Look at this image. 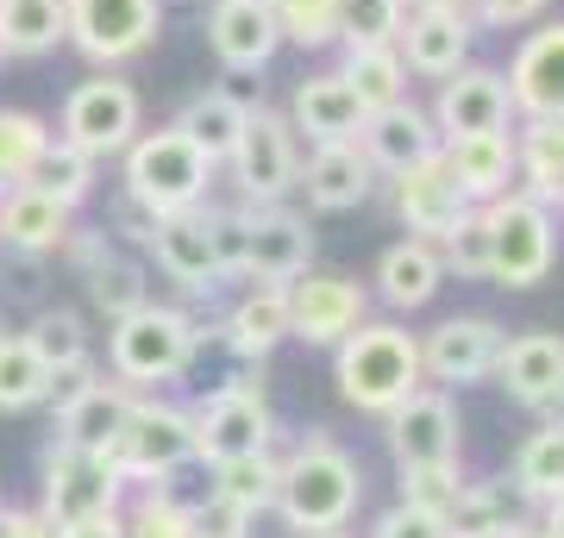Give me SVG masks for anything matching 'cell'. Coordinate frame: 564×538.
<instances>
[{"instance_id":"obj_1","label":"cell","mask_w":564,"mask_h":538,"mask_svg":"<svg viewBox=\"0 0 564 538\" xmlns=\"http://www.w3.org/2000/svg\"><path fill=\"white\" fill-rule=\"evenodd\" d=\"M364 501V476H358V458L345 451L326 426H307L295 451L276 463V507L282 526L295 538H321V532H345L351 514Z\"/></svg>"},{"instance_id":"obj_2","label":"cell","mask_w":564,"mask_h":538,"mask_svg":"<svg viewBox=\"0 0 564 538\" xmlns=\"http://www.w3.org/2000/svg\"><path fill=\"white\" fill-rule=\"evenodd\" d=\"M333 382H339L345 407L383 419L389 407H402L426 382L421 376V339L408 326H395V319H358L333 344Z\"/></svg>"},{"instance_id":"obj_3","label":"cell","mask_w":564,"mask_h":538,"mask_svg":"<svg viewBox=\"0 0 564 538\" xmlns=\"http://www.w3.org/2000/svg\"><path fill=\"white\" fill-rule=\"evenodd\" d=\"M214 176H220V163L207 157L202 144L182 132V125H158V132H139V139H132V144L120 151L126 200H132V207H144L151 220L202 207L207 188H214Z\"/></svg>"},{"instance_id":"obj_4","label":"cell","mask_w":564,"mask_h":538,"mask_svg":"<svg viewBox=\"0 0 564 538\" xmlns=\"http://www.w3.org/2000/svg\"><path fill=\"white\" fill-rule=\"evenodd\" d=\"M195 351H202V339H195V319L182 314V307L144 300L126 319H107V370L132 395L158 388V382H176L195 363Z\"/></svg>"},{"instance_id":"obj_5","label":"cell","mask_w":564,"mask_h":538,"mask_svg":"<svg viewBox=\"0 0 564 538\" xmlns=\"http://www.w3.org/2000/svg\"><path fill=\"white\" fill-rule=\"evenodd\" d=\"M107 463L120 470L126 482H158L182 463H195V426H188V407L176 400H158V395H132L120 432L107 444Z\"/></svg>"},{"instance_id":"obj_6","label":"cell","mask_w":564,"mask_h":538,"mask_svg":"<svg viewBox=\"0 0 564 538\" xmlns=\"http://www.w3.org/2000/svg\"><path fill=\"white\" fill-rule=\"evenodd\" d=\"M489 220V282H502V288H533L545 282L552 270V251H558V226H552V207L533 200L527 188H508L484 207Z\"/></svg>"},{"instance_id":"obj_7","label":"cell","mask_w":564,"mask_h":538,"mask_svg":"<svg viewBox=\"0 0 564 538\" xmlns=\"http://www.w3.org/2000/svg\"><path fill=\"white\" fill-rule=\"evenodd\" d=\"M188 426H195V458L202 463L251 458V451L276 444V414H270V400L251 376H232L214 395H202L188 407Z\"/></svg>"},{"instance_id":"obj_8","label":"cell","mask_w":564,"mask_h":538,"mask_svg":"<svg viewBox=\"0 0 564 538\" xmlns=\"http://www.w3.org/2000/svg\"><path fill=\"white\" fill-rule=\"evenodd\" d=\"M63 132L57 139L63 144H76L82 157H120L126 144L144 132V100H139V88L126 76H88V81H76L69 88V100H63Z\"/></svg>"},{"instance_id":"obj_9","label":"cell","mask_w":564,"mask_h":538,"mask_svg":"<svg viewBox=\"0 0 564 538\" xmlns=\"http://www.w3.org/2000/svg\"><path fill=\"white\" fill-rule=\"evenodd\" d=\"M226 169H232L239 200H251V207L289 200L295 169H302V139H295L289 113H276V107H245V125H239V139H232V151H226Z\"/></svg>"},{"instance_id":"obj_10","label":"cell","mask_w":564,"mask_h":538,"mask_svg":"<svg viewBox=\"0 0 564 538\" xmlns=\"http://www.w3.org/2000/svg\"><path fill=\"white\" fill-rule=\"evenodd\" d=\"M158 0H63V44H76L88 63L120 69L158 44Z\"/></svg>"},{"instance_id":"obj_11","label":"cell","mask_w":564,"mask_h":538,"mask_svg":"<svg viewBox=\"0 0 564 538\" xmlns=\"http://www.w3.org/2000/svg\"><path fill=\"white\" fill-rule=\"evenodd\" d=\"M120 495H126V476L101 451H82V444H51L44 451V501L39 514L51 526H76V519H95V514H120Z\"/></svg>"},{"instance_id":"obj_12","label":"cell","mask_w":564,"mask_h":538,"mask_svg":"<svg viewBox=\"0 0 564 538\" xmlns=\"http://www.w3.org/2000/svg\"><path fill=\"white\" fill-rule=\"evenodd\" d=\"M383 439L395 470H426V463H458L464 451V426H458V400L452 388H433L421 382L402 407L383 414Z\"/></svg>"},{"instance_id":"obj_13","label":"cell","mask_w":564,"mask_h":538,"mask_svg":"<svg viewBox=\"0 0 564 538\" xmlns=\"http://www.w3.org/2000/svg\"><path fill=\"white\" fill-rule=\"evenodd\" d=\"M502 326L484 314H458L440 319L433 332L421 339V376L433 388H470V382L496 376V358H502Z\"/></svg>"},{"instance_id":"obj_14","label":"cell","mask_w":564,"mask_h":538,"mask_svg":"<svg viewBox=\"0 0 564 538\" xmlns=\"http://www.w3.org/2000/svg\"><path fill=\"white\" fill-rule=\"evenodd\" d=\"M282 295H289V339L314 344V351H333V344L370 319V288L351 276H295L282 282Z\"/></svg>"},{"instance_id":"obj_15","label":"cell","mask_w":564,"mask_h":538,"mask_svg":"<svg viewBox=\"0 0 564 538\" xmlns=\"http://www.w3.org/2000/svg\"><path fill=\"white\" fill-rule=\"evenodd\" d=\"M433 132L445 139H470V132H508L514 125V100H508V76L489 63H464L440 81V100L426 107Z\"/></svg>"},{"instance_id":"obj_16","label":"cell","mask_w":564,"mask_h":538,"mask_svg":"<svg viewBox=\"0 0 564 538\" xmlns=\"http://www.w3.org/2000/svg\"><path fill=\"white\" fill-rule=\"evenodd\" d=\"M389 200H395V220H402L408 239H426V244H440L445 232L470 213V200H464L458 176L445 169L440 151L421 157V163H408V169H395V176H389Z\"/></svg>"},{"instance_id":"obj_17","label":"cell","mask_w":564,"mask_h":538,"mask_svg":"<svg viewBox=\"0 0 564 538\" xmlns=\"http://www.w3.org/2000/svg\"><path fill=\"white\" fill-rule=\"evenodd\" d=\"M508 76V100L514 120H564V20H540L514 44Z\"/></svg>"},{"instance_id":"obj_18","label":"cell","mask_w":564,"mask_h":538,"mask_svg":"<svg viewBox=\"0 0 564 538\" xmlns=\"http://www.w3.org/2000/svg\"><path fill=\"white\" fill-rule=\"evenodd\" d=\"M314 263V232L302 213H289L282 200L251 207L245 200V276L251 282H295Z\"/></svg>"},{"instance_id":"obj_19","label":"cell","mask_w":564,"mask_h":538,"mask_svg":"<svg viewBox=\"0 0 564 538\" xmlns=\"http://www.w3.org/2000/svg\"><path fill=\"white\" fill-rule=\"evenodd\" d=\"M470 44H477V25H470L464 7H408L402 32H395L408 76H426V81H445L452 69H464Z\"/></svg>"},{"instance_id":"obj_20","label":"cell","mask_w":564,"mask_h":538,"mask_svg":"<svg viewBox=\"0 0 564 538\" xmlns=\"http://www.w3.org/2000/svg\"><path fill=\"white\" fill-rule=\"evenodd\" d=\"M158 270L176 282L182 295H214L220 288V257H214V232H207V207H188V213H163L151 226V244H144Z\"/></svg>"},{"instance_id":"obj_21","label":"cell","mask_w":564,"mask_h":538,"mask_svg":"<svg viewBox=\"0 0 564 538\" xmlns=\"http://www.w3.org/2000/svg\"><path fill=\"white\" fill-rule=\"evenodd\" d=\"M295 188H307L314 213H351V207H364V200L377 195V163L364 157L358 139L314 144L307 163L295 169Z\"/></svg>"},{"instance_id":"obj_22","label":"cell","mask_w":564,"mask_h":538,"mask_svg":"<svg viewBox=\"0 0 564 538\" xmlns=\"http://www.w3.org/2000/svg\"><path fill=\"white\" fill-rule=\"evenodd\" d=\"M358 144H364V157L377 163V176H395L408 163L433 157V151H440V132H433V113L402 95V100H383V107L364 113Z\"/></svg>"},{"instance_id":"obj_23","label":"cell","mask_w":564,"mask_h":538,"mask_svg":"<svg viewBox=\"0 0 564 538\" xmlns=\"http://www.w3.org/2000/svg\"><path fill=\"white\" fill-rule=\"evenodd\" d=\"M63 251H69V263L82 270V282H88V300H95V314L107 319H126L132 307H144V270L126 251H113L107 244V232H69L63 239Z\"/></svg>"},{"instance_id":"obj_24","label":"cell","mask_w":564,"mask_h":538,"mask_svg":"<svg viewBox=\"0 0 564 538\" xmlns=\"http://www.w3.org/2000/svg\"><path fill=\"white\" fill-rule=\"evenodd\" d=\"M364 113H370V107L358 100V88H351L339 69L302 76V81H295V100H289V125H295V139H307V144L358 139Z\"/></svg>"},{"instance_id":"obj_25","label":"cell","mask_w":564,"mask_h":538,"mask_svg":"<svg viewBox=\"0 0 564 538\" xmlns=\"http://www.w3.org/2000/svg\"><path fill=\"white\" fill-rule=\"evenodd\" d=\"M496 382L508 388V400L545 414L564 388V332H521V339H502Z\"/></svg>"},{"instance_id":"obj_26","label":"cell","mask_w":564,"mask_h":538,"mask_svg":"<svg viewBox=\"0 0 564 538\" xmlns=\"http://www.w3.org/2000/svg\"><path fill=\"white\" fill-rule=\"evenodd\" d=\"M207 44H214V57L232 69V76H251L263 63L276 57V20H270V7L263 0H214V13H207Z\"/></svg>"},{"instance_id":"obj_27","label":"cell","mask_w":564,"mask_h":538,"mask_svg":"<svg viewBox=\"0 0 564 538\" xmlns=\"http://www.w3.org/2000/svg\"><path fill=\"white\" fill-rule=\"evenodd\" d=\"M69 232H76V213L57 207L51 195L25 188V182L0 188V244L13 257H51V251H63Z\"/></svg>"},{"instance_id":"obj_28","label":"cell","mask_w":564,"mask_h":538,"mask_svg":"<svg viewBox=\"0 0 564 538\" xmlns=\"http://www.w3.org/2000/svg\"><path fill=\"white\" fill-rule=\"evenodd\" d=\"M282 339H289V295H282V282H251V288L226 307L220 344L245 363H263Z\"/></svg>"},{"instance_id":"obj_29","label":"cell","mask_w":564,"mask_h":538,"mask_svg":"<svg viewBox=\"0 0 564 538\" xmlns=\"http://www.w3.org/2000/svg\"><path fill=\"white\" fill-rule=\"evenodd\" d=\"M445 169L458 176L470 207H489L496 195L514 188V125L508 132H470V139H445L440 144Z\"/></svg>"},{"instance_id":"obj_30","label":"cell","mask_w":564,"mask_h":538,"mask_svg":"<svg viewBox=\"0 0 564 538\" xmlns=\"http://www.w3.org/2000/svg\"><path fill=\"white\" fill-rule=\"evenodd\" d=\"M527 507L514 476H489V482H464V495L445 507V538H502L514 526H527Z\"/></svg>"},{"instance_id":"obj_31","label":"cell","mask_w":564,"mask_h":538,"mask_svg":"<svg viewBox=\"0 0 564 538\" xmlns=\"http://www.w3.org/2000/svg\"><path fill=\"white\" fill-rule=\"evenodd\" d=\"M440 288H445L440 244L402 239V244H389L383 257H377V295H383V307H395V314H421Z\"/></svg>"},{"instance_id":"obj_32","label":"cell","mask_w":564,"mask_h":538,"mask_svg":"<svg viewBox=\"0 0 564 538\" xmlns=\"http://www.w3.org/2000/svg\"><path fill=\"white\" fill-rule=\"evenodd\" d=\"M514 188L558 207L564 200V120H521L514 125Z\"/></svg>"},{"instance_id":"obj_33","label":"cell","mask_w":564,"mask_h":538,"mask_svg":"<svg viewBox=\"0 0 564 538\" xmlns=\"http://www.w3.org/2000/svg\"><path fill=\"white\" fill-rule=\"evenodd\" d=\"M126 407H132V388H126V382L95 376V382H88V388H82V395L57 414V439H63V444H82V451H101V458H107V444H113V432H120Z\"/></svg>"},{"instance_id":"obj_34","label":"cell","mask_w":564,"mask_h":538,"mask_svg":"<svg viewBox=\"0 0 564 538\" xmlns=\"http://www.w3.org/2000/svg\"><path fill=\"white\" fill-rule=\"evenodd\" d=\"M276 444L270 451H251V458H226V463H207V488L220 501H232L239 514H270V501H276Z\"/></svg>"},{"instance_id":"obj_35","label":"cell","mask_w":564,"mask_h":538,"mask_svg":"<svg viewBox=\"0 0 564 538\" xmlns=\"http://www.w3.org/2000/svg\"><path fill=\"white\" fill-rule=\"evenodd\" d=\"M339 76L358 88L364 107H383V100L408 95V63L395 44H339Z\"/></svg>"},{"instance_id":"obj_36","label":"cell","mask_w":564,"mask_h":538,"mask_svg":"<svg viewBox=\"0 0 564 538\" xmlns=\"http://www.w3.org/2000/svg\"><path fill=\"white\" fill-rule=\"evenodd\" d=\"M20 182H25V188H39V195H51L57 207H69V213H76L82 200L95 195V157H82L76 144L51 139L39 157H32V169H25Z\"/></svg>"},{"instance_id":"obj_37","label":"cell","mask_w":564,"mask_h":538,"mask_svg":"<svg viewBox=\"0 0 564 538\" xmlns=\"http://www.w3.org/2000/svg\"><path fill=\"white\" fill-rule=\"evenodd\" d=\"M508 476L521 482V495L527 501H552L564 495V419L552 414L540 426V432H527L521 451H514V470Z\"/></svg>"},{"instance_id":"obj_38","label":"cell","mask_w":564,"mask_h":538,"mask_svg":"<svg viewBox=\"0 0 564 538\" xmlns=\"http://www.w3.org/2000/svg\"><path fill=\"white\" fill-rule=\"evenodd\" d=\"M176 125L202 144L214 163H226V151H232V139H239V125H245V100L226 95V88H207V95H195L176 113Z\"/></svg>"},{"instance_id":"obj_39","label":"cell","mask_w":564,"mask_h":538,"mask_svg":"<svg viewBox=\"0 0 564 538\" xmlns=\"http://www.w3.org/2000/svg\"><path fill=\"white\" fill-rule=\"evenodd\" d=\"M20 339L39 351V363L51 370V376H57V370H76V363H88V326H82L76 307H39Z\"/></svg>"},{"instance_id":"obj_40","label":"cell","mask_w":564,"mask_h":538,"mask_svg":"<svg viewBox=\"0 0 564 538\" xmlns=\"http://www.w3.org/2000/svg\"><path fill=\"white\" fill-rule=\"evenodd\" d=\"M0 39L13 57H44L63 44V0H0Z\"/></svg>"},{"instance_id":"obj_41","label":"cell","mask_w":564,"mask_h":538,"mask_svg":"<svg viewBox=\"0 0 564 538\" xmlns=\"http://www.w3.org/2000/svg\"><path fill=\"white\" fill-rule=\"evenodd\" d=\"M44 388H51V370L39 363V351L20 332H0V414L44 407Z\"/></svg>"},{"instance_id":"obj_42","label":"cell","mask_w":564,"mask_h":538,"mask_svg":"<svg viewBox=\"0 0 564 538\" xmlns=\"http://www.w3.org/2000/svg\"><path fill=\"white\" fill-rule=\"evenodd\" d=\"M270 7V20L289 44H302V51H326V44H339V0H263Z\"/></svg>"},{"instance_id":"obj_43","label":"cell","mask_w":564,"mask_h":538,"mask_svg":"<svg viewBox=\"0 0 564 538\" xmlns=\"http://www.w3.org/2000/svg\"><path fill=\"white\" fill-rule=\"evenodd\" d=\"M440 270L458 276V282H484L489 276V220H484V207H470V213L440 239Z\"/></svg>"},{"instance_id":"obj_44","label":"cell","mask_w":564,"mask_h":538,"mask_svg":"<svg viewBox=\"0 0 564 538\" xmlns=\"http://www.w3.org/2000/svg\"><path fill=\"white\" fill-rule=\"evenodd\" d=\"M44 144H51V125L39 113H20V107H0V188H13V182L32 169Z\"/></svg>"},{"instance_id":"obj_45","label":"cell","mask_w":564,"mask_h":538,"mask_svg":"<svg viewBox=\"0 0 564 538\" xmlns=\"http://www.w3.org/2000/svg\"><path fill=\"white\" fill-rule=\"evenodd\" d=\"M120 538H195V514L176 507L170 495H158V488L144 482L139 501L120 514Z\"/></svg>"},{"instance_id":"obj_46","label":"cell","mask_w":564,"mask_h":538,"mask_svg":"<svg viewBox=\"0 0 564 538\" xmlns=\"http://www.w3.org/2000/svg\"><path fill=\"white\" fill-rule=\"evenodd\" d=\"M408 0H339V44H395Z\"/></svg>"},{"instance_id":"obj_47","label":"cell","mask_w":564,"mask_h":538,"mask_svg":"<svg viewBox=\"0 0 564 538\" xmlns=\"http://www.w3.org/2000/svg\"><path fill=\"white\" fill-rule=\"evenodd\" d=\"M464 495V476L458 463H426V470H402V501L408 507H421V514H440Z\"/></svg>"},{"instance_id":"obj_48","label":"cell","mask_w":564,"mask_h":538,"mask_svg":"<svg viewBox=\"0 0 564 538\" xmlns=\"http://www.w3.org/2000/svg\"><path fill=\"white\" fill-rule=\"evenodd\" d=\"M552 0H464V13L477 32H521V25H540Z\"/></svg>"},{"instance_id":"obj_49","label":"cell","mask_w":564,"mask_h":538,"mask_svg":"<svg viewBox=\"0 0 564 538\" xmlns=\"http://www.w3.org/2000/svg\"><path fill=\"white\" fill-rule=\"evenodd\" d=\"M207 232H214L220 276H245V200L239 207H207Z\"/></svg>"},{"instance_id":"obj_50","label":"cell","mask_w":564,"mask_h":538,"mask_svg":"<svg viewBox=\"0 0 564 538\" xmlns=\"http://www.w3.org/2000/svg\"><path fill=\"white\" fill-rule=\"evenodd\" d=\"M251 526H258V519L239 514V507L220 501V495H207L202 507H195V538H251Z\"/></svg>"},{"instance_id":"obj_51","label":"cell","mask_w":564,"mask_h":538,"mask_svg":"<svg viewBox=\"0 0 564 538\" xmlns=\"http://www.w3.org/2000/svg\"><path fill=\"white\" fill-rule=\"evenodd\" d=\"M370 538H445V519L421 514V507H408V501H395V507L370 526Z\"/></svg>"},{"instance_id":"obj_52","label":"cell","mask_w":564,"mask_h":538,"mask_svg":"<svg viewBox=\"0 0 564 538\" xmlns=\"http://www.w3.org/2000/svg\"><path fill=\"white\" fill-rule=\"evenodd\" d=\"M101 376V370H95V358L88 363H76V370H57V376H51V388H44V400H51V414H63V407H69V400L82 395V388H88V382Z\"/></svg>"},{"instance_id":"obj_53","label":"cell","mask_w":564,"mask_h":538,"mask_svg":"<svg viewBox=\"0 0 564 538\" xmlns=\"http://www.w3.org/2000/svg\"><path fill=\"white\" fill-rule=\"evenodd\" d=\"M0 538H57V526L39 507H0Z\"/></svg>"},{"instance_id":"obj_54","label":"cell","mask_w":564,"mask_h":538,"mask_svg":"<svg viewBox=\"0 0 564 538\" xmlns=\"http://www.w3.org/2000/svg\"><path fill=\"white\" fill-rule=\"evenodd\" d=\"M57 538H120V514H95L76 526H57Z\"/></svg>"},{"instance_id":"obj_55","label":"cell","mask_w":564,"mask_h":538,"mask_svg":"<svg viewBox=\"0 0 564 538\" xmlns=\"http://www.w3.org/2000/svg\"><path fill=\"white\" fill-rule=\"evenodd\" d=\"M545 514H540V538H564V495H552V501H540Z\"/></svg>"},{"instance_id":"obj_56","label":"cell","mask_w":564,"mask_h":538,"mask_svg":"<svg viewBox=\"0 0 564 538\" xmlns=\"http://www.w3.org/2000/svg\"><path fill=\"white\" fill-rule=\"evenodd\" d=\"M502 538H540V526H533V519H527V526H514V532H502Z\"/></svg>"},{"instance_id":"obj_57","label":"cell","mask_w":564,"mask_h":538,"mask_svg":"<svg viewBox=\"0 0 564 538\" xmlns=\"http://www.w3.org/2000/svg\"><path fill=\"white\" fill-rule=\"evenodd\" d=\"M408 7H464V0H408Z\"/></svg>"},{"instance_id":"obj_58","label":"cell","mask_w":564,"mask_h":538,"mask_svg":"<svg viewBox=\"0 0 564 538\" xmlns=\"http://www.w3.org/2000/svg\"><path fill=\"white\" fill-rule=\"evenodd\" d=\"M545 414H558V419H564V388H558V400H552V407H545Z\"/></svg>"},{"instance_id":"obj_59","label":"cell","mask_w":564,"mask_h":538,"mask_svg":"<svg viewBox=\"0 0 564 538\" xmlns=\"http://www.w3.org/2000/svg\"><path fill=\"white\" fill-rule=\"evenodd\" d=\"M7 57H13V51H7V39H0V63H7Z\"/></svg>"},{"instance_id":"obj_60","label":"cell","mask_w":564,"mask_h":538,"mask_svg":"<svg viewBox=\"0 0 564 538\" xmlns=\"http://www.w3.org/2000/svg\"><path fill=\"white\" fill-rule=\"evenodd\" d=\"M321 538H345V532H321Z\"/></svg>"},{"instance_id":"obj_61","label":"cell","mask_w":564,"mask_h":538,"mask_svg":"<svg viewBox=\"0 0 564 538\" xmlns=\"http://www.w3.org/2000/svg\"><path fill=\"white\" fill-rule=\"evenodd\" d=\"M558 207H564V200H558Z\"/></svg>"}]
</instances>
